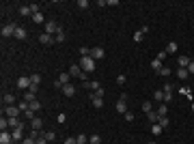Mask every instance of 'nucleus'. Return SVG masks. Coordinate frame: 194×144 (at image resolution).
<instances>
[{
  "label": "nucleus",
  "instance_id": "nucleus-1",
  "mask_svg": "<svg viewBox=\"0 0 194 144\" xmlns=\"http://www.w3.org/2000/svg\"><path fill=\"white\" fill-rule=\"evenodd\" d=\"M78 65L82 67L84 73H93V71H95V58H93V56H82Z\"/></svg>",
  "mask_w": 194,
  "mask_h": 144
},
{
  "label": "nucleus",
  "instance_id": "nucleus-2",
  "mask_svg": "<svg viewBox=\"0 0 194 144\" xmlns=\"http://www.w3.org/2000/svg\"><path fill=\"white\" fill-rule=\"evenodd\" d=\"M67 84H71V75H69V71L58 75V80L54 82V88H56V91H63V86H67Z\"/></svg>",
  "mask_w": 194,
  "mask_h": 144
},
{
  "label": "nucleus",
  "instance_id": "nucleus-3",
  "mask_svg": "<svg viewBox=\"0 0 194 144\" xmlns=\"http://www.w3.org/2000/svg\"><path fill=\"white\" fill-rule=\"evenodd\" d=\"M69 75H73V78H80V80H82V82H84V80H86V73H84V71H82V67H80V65H78V62H76V65H71V67H69Z\"/></svg>",
  "mask_w": 194,
  "mask_h": 144
},
{
  "label": "nucleus",
  "instance_id": "nucleus-4",
  "mask_svg": "<svg viewBox=\"0 0 194 144\" xmlns=\"http://www.w3.org/2000/svg\"><path fill=\"white\" fill-rule=\"evenodd\" d=\"M30 86H33V82H30V75H22V78L17 80V88H20L22 93H26Z\"/></svg>",
  "mask_w": 194,
  "mask_h": 144
},
{
  "label": "nucleus",
  "instance_id": "nucleus-5",
  "mask_svg": "<svg viewBox=\"0 0 194 144\" xmlns=\"http://www.w3.org/2000/svg\"><path fill=\"white\" fill-rule=\"evenodd\" d=\"M15 28H17L15 24H4V26H2V37H4V39H7V37H15Z\"/></svg>",
  "mask_w": 194,
  "mask_h": 144
},
{
  "label": "nucleus",
  "instance_id": "nucleus-6",
  "mask_svg": "<svg viewBox=\"0 0 194 144\" xmlns=\"http://www.w3.org/2000/svg\"><path fill=\"white\" fill-rule=\"evenodd\" d=\"M60 30V26L56 22H46V35H56Z\"/></svg>",
  "mask_w": 194,
  "mask_h": 144
},
{
  "label": "nucleus",
  "instance_id": "nucleus-7",
  "mask_svg": "<svg viewBox=\"0 0 194 144\" xmlns=\"http://www.w3.org/2000/svg\"><path fill=\"white\" fill-rule=\"evenodd\" d=\"M4 116H7V118L20 116V108H15V105H7V108H4Z\"/></svg>",
  "mask_w": 194,
  "mask_h": 144
},
{
  "label": "nucleus",
  "instance_id": "nucleus-8",
  "mask_svg": "<svg viewBox=\"0 0 194 144\" xmlns=\"http://www.w3.org/2000/svg\"><path fill=\"white\" fill-rule=\"evenodd\" d=\"M82 86H84V88H89V91H93V93L101 88V86H99V82H95V80H93V82H89V80H84V82H82Z\"/></svg>",
  "mask_w": 194,
  "mask_h": 144
},
{
  "label": "nucleus",
  "instance_id": "nucleus-9",
  "mask_svg": "<svg viewBox=\"0 0 194 144\" xmlns=\"http://www.w3.org/2000/svg\"><path fill=\"white\" fill-rule=\"evenodd\" d=\"M0 144H13V136L9 131H2L0 133Z\"/></svg>",
  "mask_w": 194,
  "mask_h": 144
},
{
  "label": "nucleus",
  "instance_id": "nucleus-10",
  "mask_svg": "<svg viewBox=\"0 0 194 144\" xmlns=\"http://www.w3.org/2000/svg\"><path fill=\"white\" fill-rule=\"evenodd\" d=\"M41 127H43V121L35 116V118L30 121V129H35V131H41Z\"/></svg>",
  "mask_w": 194,
  "mask_h": 144
},
{
  "label": "nucleus",
  "instance_id": "nucleus-11",
  "mask_svg": "<svg viewBox=\"0 0 194 144\" xmlns=\"http://www.w3.org/2000/svg\"><path fill=\"white\" fill-rule=\"evenodd\" d=\"M91 56H93V58H104V56H106V52H104V48H93L91 49Z\"/></svg>",
  "mask_w": 194,
  "mask_h": 144
},
{
  "label": "nucleus",
  "instance_id": "nucleus-12",
  "mask_svg": "<svg viewBox=\"0 0 194 144\" xmlns=\"http://www.w3.org/2000/svg\"><path fill=\"white\" fill-rule=\"evenodd\" d=\"M192 60H190V56H179V69H188V65H190Z\"/></svg>",
  "mask_w": 194,
  "mask_h": 144
},
{
  "label": "nucleus",
  "instance_id": "nucleus-13",
  "mask_svg": "<svg viewBox=\"0 0 194 144\" xmlns=\"http://www.w3.org/2000/svg\"><path fill=\"white\" fill-rule=\"evenodd\" d=\"M63 95L65 97H73L76 95V88H73L71 84H67V86H63Z\"/></svg>",
  "mask_w": 194,
  "mask_h": 144
},
{
  "label": "nucleus",
  "instance_id": "nucleus-14",
  "mask_svg": "<svg viewBox=\"0 0 194 144\" xmlns=\"http://www.w3.org/2000/svg\"><path fill=\"white\" fill-rule=\"evenodd\" d=\"M39 41H41L43 45H50V43H54V37H52V35H46V32H43V35L39 37Z\"/></svg>",
  "mask_w": 194,
  "mask_h": 144
},
{
  "label": "nucleus",
  "instance_id": "nucleus-15",
  "mask_svg": "<svg viewBox=\"0 0 194 144\" xmlns=\"http://www.w3.org/2000/svg\"><path fill=\"white\" fill-rule=\"evenodd\" d=\"M15 39H20V41H24V39H26V30L17 26V28H15Z\"/></svg>",
  "mask_w": 194,
  "mask_h": 144
},
{
  "label": "nucleus",
  "instance_id": "nucleus-16",
  "mask_svg": "<svg viewBox=\"0 0 194 144\" xmlns=\"http://www.w3.org/2000/svg\"><path fill=\"white\" fill-rule=\"evenodd\" d=\"M63 41H65V30L60 28V30L54 35V43H63Z\"/></svg>",
  "mask_w": 194,
  "mask_h": 144
},
{
  "label": "nucleus",
  "instance_id": "nucleus-17",
  "mask_svg": "<svg viewBox=\"0 0 194 144\" xmlns=\"http://www.w3.org/2000/svg\"><path fill=\"white\" fill-rule=\"evenodd\" d=\"M114 110H117L119 114H125V112H127V108H125V101H117V105H114Z\"/></svg>",
  "mask_w": 194,
  "mask_h": 144
},
{
  "label": "nucleus",
  "instance_id": "nucleus-18",
  "mask_svg": "<svg viewBox=\"0 0 194 144\" xmlns=\"http://www.w3.org/2000/svg\"><path fill=\"white\" fill-rule=\"evenodd\" d=\"M147 118H149V123H151V125H155V123H157V112H155V110L147 112Z\"/></svg>",
  "mask_w": 194,
  "mask_h": 144
},
{
  "label": "nucleus",
  "instance_id": "nucleus-19",
  "mask_svg": "<svg viewBox=\"0 0 194 144\" xmlns=\"http://www.w3.org/2000/svg\"><path fill=\"white\" fill-rule=\"evenodd\" d=\"M24 99H22V101H28V103H33V101H35V99H37V95H35V93H30V91H26V93H24Z\"/></svg>",
  "mask_w": 194,
  "mask_h": 144
},
{
  "label": "nucleus",
  "instance_id": "nucleus-20",
  "mask_svg": "<svg viewBox=\"0 0 194 144\" xmlns=\"http://www.w3.org/2000/svg\"><path fill=\"white\" fill-rule=\"evenodd\" d=\"M151 69H155V71L160 73V69H162V60H160V58H153V60H151Z\"/></svg>",
  "mask_w": 194,
  "mask_h": 144
},
{
  "label": "nucleus",
  "instance_id": "nucleus-21",
  "mask_svg": "<svg viewBox=\"0 0 194 144\" xmlns=\"http://www.w3.org/2000/svg\"><path fill=\"white\" fill-rule=\"evenodd\" d=\"M177 78H179V80H188V78H190L188 69H177Z\"/></svg>",
  "mask_w": 194,
  "mask_h": 144
},
{
  "label": "nucleus",
  "instance_id": "nucleus-22",
  "mask_svg": "<svg viewBox=\"0 0 194 144\" xmlns=\"http://www.w3.org/2000/svg\"><path fill=\"white\" fill-rule=\"evenodd\" d=\"M155 112H157V118H160V116H166V112H168V105H166V103H162V105H160Z\"/></svg>",
  "mask_w": 194,
  "mask_h": 144
},
{
  "label": "nucleus",
  "instance_id": "nucleus-23",
  "mask_svg": "<svg viewBox=\"0 0 194 144\" xmlns=\"http://www.w3.org/2000/svg\"><path fill=\"white\" fill-rule=\"evenodd\" d=\"M9 127H13V129H17V127H22V123H20V118H17V116H13V118H9Z\"/></svg>",
  "mask_w": 194,
  "mask_h": 144
},
{
  "label": "nucleus",
  "instance_id": "nucleus-24",
  "mask_svg": "<svg viewBox=\"0 0 194 144\" xmlns=\"http://www.w3.org/2000/svg\"><path fill=\"white\" fill-rule=\"evenodd\" d=\"M11 136H13V142H17V140H22V127H17V129H13V131H11Z\"/></svg>",
  "mask_w": 194,
  "mask_h": 144
},
{
  "label": "nucleus",
  "instance_id": "nucleus-25",
  "mask_svg": "<svg viewBox=\"0 0 194 144\" xmlns=\"http://www.w3.org/2000/svg\"><path fill=\"white\" fill-rule=\"evenodd\" d=\"M175 52H177V41H170L166 45V54H175Z\"/></svg>",
  "mask_w": 194,
  "mask_h": 144
},
{
  "label": "nucleus",
  "instance_id": "nucleus-26",
  "mask_svg": "<svg viewBox=\"0 0 194 144\" xmlns=\"http://www.w3.org/2000/svg\"><path fill=\"white\" fill-rule=\"evenodd\" d=\"M20 15H22V17H26V15H30V17H33V11H30V6H20Z\"/></svg>",
  "mask_w": 194,
  "mask_h": 144
},
{
  "label": "nucleus",
  "instance_id": "nucleus-27",
  "mask_svg": "<svg viewBox=\"0 0 194 144\" xmlns=\"http://www.w3.org/2000/svg\"><path fill=\"white\" fill-rule=\"evenodd\" d=\"M153 101H157V103L164 101V91H155V93H153Z\"/></svg>",
  "mask_w": 194,
  "mask_h": 144
},
{
  "label": "nucleus",
  "instance_id": "nucleus-28",
  "mask_svg": "<svg viewBox=\"0 0 194 144\" xmlns=\"http://www.w3.org/2000/svg\"><path fill=\"white\" fill-rule=\"evenodd\" d=\"M91 103H93V108H101V105H104V99H101V97H93Z\"/></svg>",
  "mask_w": 194,
  "mask_h": 144
},
{
  "label": "nucleus",
  "instance_id": "nucleus-29",
  "mask_svg": "<svg viewBox=\"0 0 194 144\" xmlns=\"http://www.w3.org/2000/svg\"><path fill=\"white\" fill-rule=\"evenodd\" d=\"M162 129H164V127H160L157 123H155V125H151V133H153V136H160V133H162Z\"/></svg>",
  "mask_w": 194,
  "mask_h": 144
},
{
  "label": "nucleus",
  "instance_id": "nucleus-30",
  "mask_svg": "<svg viewBox=\"0 0 194 144\" xmlns=\"http://www.w3.org/2000/svg\"><path fill=\"white\" fill-rule=\"evenodd\" d=\"M13 101H15V97L11 95V93H4V103L7 105H13Z\"/></svg>",
  "mask_w": 194,
  "mask_h": 144
},
{
  "label": "nucleus",
  "instance_id": "nucleus-31",
  "mask_svg": "<svg viewBox=\"0 0 194 144\" xmlns=\"http://www.w3.org/2000/svg\"><path fill=\"white\" fill-rule=\"evenodd\" d=\"M43 138H46L48 142H54V140H56V133H54V131H46V133H43Z\"/></svg>",
  "mask_w": 194,
  "mask_h": 144
},
{
  "label": "nucleus",
  "instance_id": "nucleus-32",
  "mask_svg": "<svg viewBox=\"0 0 194 144\" xmlns=\"http://www.w3.org/2000/svg\"><path fill=\"white\" fill-rule=\"evenodd\" d=\"M157 125L160 127H168V116H160L157 118Z\"/></svg>",
  "mask_w": 194,
  "mask_h": 144
},
{
  "label": "nucleus",
  "instance_id": "nucleus-33",
  "mask_svg": "<svg viewBox=\"0 0 194 144\" xmlns=\"http://www.w3.org/2000/svg\"><path fill=\"white\" fill-rule=\"evenodd\" d=\"M104 95H106V91H104V88H99V91H95V93H89V97H91V99H93V97H101V99H104Z\"/></svg>",
  "mask_w": 194,
  "mask_h": 144
},
{
  "label": "nucleus",
  "instance_id": "nucleus-34",
  "mask_svg": "<svg viewBox=\"0 0 194 144\" xmlns=\"http://www.w3.org/2000/svg\"><path fill=\"white\" fill-rule=\"evenodd\" d=\"M33 22H35V24H43V15H41V13H35V15H33Z\"/></svg>",
  "mask_w": 194,
  "mask_h": 144
},
{
  "label": "nucleus",
  "instance_id": "nucleus-35",
  "mask_svg": "<svg viewBox=\"0 0 194 144\" xmlns=\"http://www.w3.org/2000/svg\"><path fill=\"white\" fill-rule=\"evenodd\" d=\"M30 82L39 86V84H41V75H39V73H35V75H30Z\"/></svg>",
  "mask_w": 194,
  "mask_h": 144
},
{
  "label": "nucleus",
  "instance_id": "nucleus-36",
  "mask_svg": "<svg viewBox=\"0 0 194 144\" xmlns=\"http://www.w3.org/2000/svg\"><path fill=\"white\" fill-rule=\"evenodd\" d=\"M30 110H33V112H37V110H41V103H39V99H35V101L30 103Z\"/></svg>",
  "mask_w": 194,
  "mask_h": 144
},
{
  "label": "nucleus",
  "instance_id": "nucleus-37",
  "mask_svg": "<svg viewBox=\"0 0 194 144\" xmlns=\"http://www.w3.org/2000/svg\"><path fill=\"white\" fill-rule=\"evenodd\" d=\"M7 127H9V118H4V116H2V118H0V129H2V131H7Z\"/></svg>",
  "mask_w": 194,
  "mask_h": 144
},
{
  "label": "nucleus",
  "instance_id": "nucleus-38",
  "mask_svg": "<svg viewBox=\"0 0 194 144\" xmlns=\"http://www.w3.org/2000/svg\"><path fill=\"white\" fill-rule=\"evenodd\" d=\"M76 140H78V144H89V138H86L84 133H80V136H78Z\"/></svg>",
  "mask_w": 194,
  "mask_h": 144
},
{
  "label": "nucleus",
  "instance_id": "nucleus-39",
  "mask_svg": "<svg viewBox=\"0 0 194 144\" xmlns=\"http://www.w3.org/2000/svg\"><path fill=\"white\" fill-rule=\"evenodd\" d=\"M78 9H89V0H78Z\"/></svg>",
  "mask_w": 194,
  "mask_h": 144
},
{
  "label": "nucleus",
  "instance_id": "nucleus-40",
  "mask_svg": "<svg viewBox=\"0 0 194 144\" xmlns=\"http://www.w3.org/2000/svg\"><path fill=\"white\" fill-rule=\"evenodd\" d=\"M157 75H164V78H168V75H170V69H168V67H162Z\"/></svg>",
  "mask_w": 194,
  "mask_h": 144
},
{
  "label": "nucleus",
  "instance_id": "nucleus-41",
  "mask_svg": "<svg viewBox=\"0 0 194 144\" xmlns=\"http://www.w3.org/2000/svg\"><path fill=\"white\" fill-rule=\"evenodd\" d=\"M177 93H181V95H183V97H190V93H192V91H190L188 86H183V88H179Z\"/></svg>",
  "mask_w": 194,
  "mask_h": 144
},
{
  "label": "nucleus",
  "instance_id": "nucleus-42",
  "mask_svg": "<svg viewBox=\"0 0 194 144\" xmlns=\"http://www.w3.org/2000/svg\"><path fill=\"white\" fill-rule=\"evenodd\" d=\"M89 144H101V138H99V136H91V140H89Z\"/></svg>",
  "mask_w": 194,
  "mask_h": 144
},
{
  "label": "nucleus",
  "instance_id": "nucleus-43",
  "mask_svg": "<svg viewBox=\"0 0 194 144\" xmlns=\"http://www.w3.org/2000/svg\"><path fill=\"white\" fill-rule=\"evenodd\" d=\"M80 56H91V49L86 48V45H82L80 48Z\"/></svg>",
  "mask_w": 194,
  "mask_h": 144
},
{
  "label": "nucleus",
  "instance_id": "nucleus-44",
  "mask_svg": "<svg viewBox=\"0 0 194 144\" xmlns=\"http://www.w3.org/2000/svg\"><path fill=\"white\" fill-rule=\"evenodd\" d=\"M24 116H26L28 121H33V118H35V112H33V110H26V112H24Z\"/></svg>",
  "mask_w": 194,
  "mask_h": 144
},
{
  "label": "nucleus",
  "instance_id": "nucleus-45",
  "mask_svg": "<svg viewBox=\"0 0 194 144\" xmlns=\"http://www.w3.org/2000/svg\"><path fill=\"white\" fill-rule=\"evenodd\" d=\"M143 110H145V112H151V110H153V108H151V101H145V103H143Z\"/></svg>",
  "mask_w": 194,
  "mask_h": 144
},
{
  "label": "nucleus",
  "instance_id": "nucleus-46",
  "mask_svg": "<svg viewBox=\"0 0 194 144\" xmlns=\"http://www.w3.org/2000/svg\"><path fill=\"white\" fill-rule=\"evenodd\" d=\"M134 41H136V43H138V41H143V32H140V30H138V32H134Z\"/></svg>",
  "mask_w": 194,
  "mask_h": 144
},
{
  "label": "nucleus",
  "instance_id": "nucleus-47",
  "mask_svg": "<svg viewBox=\"0 0 194 144\" xmlns=\"http://www.w3.org/2000/svg\"><path fill=\"white\" fill-rule=\"evenodd\" d=\"M117 84L123 86V84H125V75H117Z\"/></svg>",
  "mask_w": 194,
  "mask_h": 144
},
{
  "label": "nucleus",
  "instance_id": "nucleus-48",
  "mask_svg": "<svg viewBox=\"0 0 194 144\" xmlns=\"http://www.w3.org/2000/svg\"><path fill=\"white\" fill-rule=\"evenodd\" d=\"M56 121H58V123H60V125H63V123H65V121H67V116H65V114H63V112H60V114H58V116H56Z\"/></svg>",
  "mask_w": 194,
  "mask_h": 144
},
{
  "label": "nucleus",
  "instance_id": "nucleus-49",
  "mask_svg": "<svg viewBox=\"0 0 194 144\" xmlns=\"http://www.w3.org/2000/svg\"><path fill=\"white\" fill-rule=\"evenodd\" d=\"M22 144H37V140H35V138H24Z\"/></svg>",
  "mask_w": 194,
  "mask_h": 144
},
{
  "label": "nucleus",
  "instance_id": "nucleus-50",
  "mask_svg": "<svg viewBox=\"0 0 194 144\" xmlns=\"http://www.w3.org/2000/svg\"><path fill=\"white\" fill-rule=\"evenodd\" d=\"M162 91H164V93H173V84H164Z\"/></svg>",
  "mask_w": 194,
  "mask_h": 144
},
{
  "label": "nucleus",
  "instance_id": "nucleus-51",
  "mask_svg": "<svg viewBox=\"0 0 194 144\" xmlns=\"http://www.w3.org/2000/svg\"><path fill=\"white\" fill-rule=\"evenodd\" d=\"M125 121H130V123H132V121H134V114H132V112H130V110H127V112H125Z\"/></svg>",
  "mask_w": 194,
  "mask_h": 144
},
{
  "label": "nucleus",
  "instance_id": "nucleus-52",
  "mask_svg": "<svg viewBox=\"0 0 194 144\" xmlns=\"http://www.w3.org/2000/svg\"><path fill=\"white\" fill-rule=\"evenodd\" d=\"M173 99V93H164V103H168Z\"/></svg>",
  "mask_w": 194,
  "mask_h": 144
},
{
  "label": "nucleus",
  "instance_id": "nucleus-53",
  "mask_svg": "<svg viewBox=\"0 0 194 144\" xmlns=\"http://www.w3.org/2000/svg\"><path fill=\"white\" fill-rule=\"evenodd\" d=\"M166 56H168V54H166V49H164V52H160V54H157V56H155V58H160V60H164V58H166Z\"/></svg>",
  "mask_w": 194,
  "mask_h": 144
},
{
  "label": "nucleus",
  "instance_id": "nucleus-54",
  "mask_svg": "<svg viewBox=\"0 0 194 144\" xmlns=\"http://www.w3.org/2000/svg\"><path fill=\"white\" fill-rule=\"evenodd\" d=\"M63 144H78V140H76V138H67Z\"/></svg>",
  "mask_w": 194,
  "mask_h": 144
},
{
  "label": "nucleus",
  "instance_id": "nucleus-55",
  "mask_svg": "<svg viewBox=\"0 0 194 144\" xmlns=\"http://www.w3.org/2000/svg\"><path fill=\"white\" fill-rule=\"evenodd\" d=\"M188 73H190V75H194V60L188 65Z\"/></svg>",
  "mask_w": 194,
  "mask_h": 144
},
{
  "label": "nucleus",
  "instance_id": "nucleus-56",
  "mask_svg": "<svg viewBox=\"0 0 194 144\" xmlns=\"http://www.w3.org/2000/svg\"><path fill=\"white\" fill-rule=\"evenodd\" d=\"M37 144H48V140H46L43 136H39V138H37Z\"/></svg>",
  "mask_w": 194,
  "mask_h": 144
},
{
  "label": "nucleus",
  "instance_id": "nucleus-57",
  "mask_svg": "<svg viewBox=\"0 0 194 144\" xmlns=\"http://www.w3.org/2000/svg\"><path fill=\"white\" fill-rule=\"evenodd\" d=\"M119 101H127V93H121V95H119Z\"/></svg>",
  "mask_w": 194,
  "mask_h": 144
},
{
  "label": "nucleus",
  "instance_id": "nucleus-58",
  "mask_svg": "<svg viewBox=\"0 0 194 144\" xmlns=\"http://www.w3.org/2000/svg\"><path fill=\"white\" fill-rule=\"evenodd\" d=\"M192 112H194V101H192Z\"/></svg>",
  "mask_w": 194,
  "mask_h": 144
},
{
  "label": "nucleus",
  "instance_id": "nucleus-59",
  "mask_svg": "<svg viewBox=\"0 0 194 144\" xmlns=\"http://www.w3.org/2000/svg\"><path fill=\"white\" fill-rule=\"evenodd\" d=\"M147 144H155V142H147Z\"/></svg>",
  "mask_w": 194,
  "mask_h": 144
}]
</instances>
